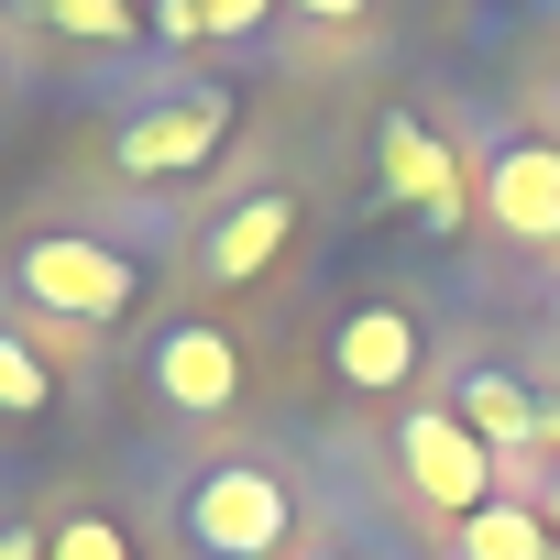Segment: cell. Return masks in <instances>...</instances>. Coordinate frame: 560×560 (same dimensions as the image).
I'll use <instances>...</instances> for the list:
<instances>
[{"mask_svg":"<svg viewBox=\"0 0 560 560\" xmlns=\"http://www.w3.org/2000/svg\"><path fill=\"white\" fill-rule=\"evenodd\" d=\"M23 23H45L56 45H100V56H121V45H154L143 0H23Z\"/></svg>","mask_w":560,"mask_h":560,"instance_id":"cell-11","label":"cell"},{"mask_svg":"<svg viewBox=\"0 0 560 560\" xmlns=\"http://www.w3.org/2000/svg\"><path fill=\"white\" fill-rule=\"evenodd\" d=\"M374 176H385V198H396V209H418L440 242L472 220V165H462L418 110H385V121H374Z\"/></svg>","mask_w":560,"mask_h":560,"instance_id":"cell-6","label":"cell"},{"mask_svg":"<svg viewBox=\"0 0 560 560\" xmlns=\"http://www.w3.org/2000/svg\"><path fill=\"white\" fill-rule=\"evenodd\" d=\"M176 538H187V560H287V538H298V483L275 472V462H209V472H187L176 483Z\"/></svg>","mask_w":560,"mask_h":560,"instance_id":"cell-1","label":"cell"},{"mask_svg":"<svg viewBox=\"0 0 560 560\" xmlns=\"http://www.w3.org/2000/svg\"><path fill=\"white\" fill-rule=\"evenodd\" d=\"M330 363H341V385H352V396H407V385H418V363H429V341H418V319H407V308L363 298V308L330 330Z\"/></svg>","mask_w":560,"mask_h":560,"instance_id":"cell-9","label":"cell"},{"mask_svg":"<svg viewBox=\"0 0 560 560\" xmlns=\"http://www.w3.org/2000/svg\"><path fill=\"white\" fill-rule=\"evenodd\" d=\"M56 396H67L56 352L23 341V330H0V418H56Z\"/></svg>","mask_w":560,"mask_h":560,"instance_id":"cell-13","label":"cell"},{"mask_svg":"<svg viewBox=\"0 0 560 560\" xmlns=\"http://www.w3.org/2000/svg\"><path fill=\"white\" fill-rule=\"evenodd\" d=\"M298 231H308L298 187H253V198H231V209H220V220L198 231V287H220V298L264 287V275L298 253Z\"/></svg>","mask_w":560,"mask_h":560,"instance_id":"cell-7","label":"cell"},{"mask_svg":"<svg viewBox=\"0 0 560 560\" xmlns=\"http://www.w3.org/2000/svg\"><path fill=\"white\" fill-rule=\"evenodd\" d=\"M472 209H483L505 242L560 253V143H549V132H494L483 165H472Z\"/></svg>","mask_w":560,"mask_h":560,"instance_id":"cell-5","label":"cell"},{"mask_svg":"<svg viewBox=\"0 0 560 560\" xmlns=\"http://www.w3.org/2000/svg\"><path fill=\"white\" fill-rule=\"evenodd\" d=\"M287 12H308V23H363V0H287Z\"/></svg>","mask_w":560,"mask_h":560,"instance_id":"cell-18","label":"cell"},{"mask_svg":"<svg viewBox=\"0 0 560 560\" xmlns=\"http://www.w3.org/2000/svg\"><path fill=\"white\" fill-rule=\"evenodd\" d=\"M231 100L220 89H176V100H154V110H132L121 132H110V165L121 176H143V187H165V176H187V165H209L220 143H231Z\"/></svg>","mask_w":560,"mask_h":560,"instance_id":"cell-8","label":"cell"},{"mask_svg":"<svg viewBox=\"0 0 560 560\" xmlns=\"http://www.w3.org/2000/svg\"><path fill=\"white\" fill-rule=\"evenodd\" d=\"M12 287L56 319V330H110V319H132L143 308V253H121V242H100V231H23L12 242Z\"/></svg>","mask_w":560,"mask_h":560,"instance_id":"cell-2","label":"cell"},{"mask_svg":"<svg viewBox=\"0 0 560 560\" xmlns=\"http://www.w3.org/2000/svg\"><path fill=\"white\" fill-rule=\"evenodd\" d=\"M462 560H560V538H549V516H538V505L494 494L483 516H462Z\"/></svg>","mask_w":560,"mask_h":560,"instance_id":"cell-12","label":"cell"},{"mask_svg":"<svg viewBox=\"0 0 560 560\" xmlns=\"http://www.w3.org/2000/svg\"><path fill=\"white\" fill-rule=\"evenodd\" d=\"M396 472H407V494L429 505V516H483L494 505V451L451 418V407H407L396 418Z\"/></svg>","mask_w":560,"mask_h":560,"instance_id":"cell-4","label":"cell"},{"mask_svg":"<svg viewBox=\"0 0 560 560\" xmlns=\"http://www.w3.org/2000/svg\"><path fill=\"white\" fill-rule=\"evenodd\" d=\"M143 23H154V45H209L198 34V0H143Z\"/></svg>","mask_w":560,"mask_h":560,"instance_id":"cell-16","label":"cell"},{"mask_svg":"<svg viewBox=\"0 0 560 560\" xmlns=\"http://www.w3.org/2000/svg\"><path fill=\"white\" fill-rule=\"evenodd\" d=\"M143 385H154L165 418H231L242 385H253V363H242V341L220 319H165L143 341Z\"/></svg>","mask_w":560,"mask_h":560,"instance_id":"cell-3","label":"cell"},{"mask_svg":"<svg viewBox=\"0 0 560 560\" xmlns=\"http://www.w3.org/2000/svg\"><path fill=\"white\" fill-rule=\"evenodd\" d=\"M0 560H45V527H23V516H0Z\"/></svg>","mask_w":560,"mask_h":560,"instance_id":"cell-17","label":"cell"},{"mask_svg":"<svg viewBox=\"0 0 560 560\" xmlns=\"http://www.w3.org/2000/svg\"><path fill=\"white\" fill-rule=\"evenodd\" d=\"M45 560H143V549H132V527H121V516L78 505V516H56V527H45Z\"/></svg>","mask_w":560,"mask_h":560,"instance_id":"cell-14","label":"cell"},{"mask_svg":"<svg viewBox=\"0 0 560 560\" xmlns=\"http://www.w3.org/2000/svg\"><path fill=\"white\" fill-rule=\"evenodd\" d=\"M538 516H549V538H560V472H549V494H538Z\"/></svg>","mask_w":560,"mask_h":560,"instance_id":"cell-19","label":"cell"},{"mask_svg":"<svg viewBox=\"0 0 560 560\" xmlns=\"http://www.w3.org/2000/svg\"><path fill=\"white\" fill-rule=\"evenodd\" d=\"M319 560H341V549H319Z\"/></svg>","mask_w":560,"mask_h":560,"instance_id":"cell-20","label":"cell"},{"mask_svg":"<svg viewBox=\"0 0 560 560\" xmlns=\"http://www.w3.org/2000/svg\"><path fill=\"white\" fill-rule=\"evenodd\" d=\"M275 12H287V0H198V34H209V45H253Z\"/></svg>","mask_w":560,"mask_h":560,"instance_id":"cell-15","label":"cell"},{"mask_svg":"<svg viewBox=\"0 0 560 560\" xmlns=\"http://www.w3.org/2000/svg\"><path fill=\"white\" fill-rule=\"evenodd\" d=\"M451 418H462V429H472V440H483L494 462L538 440V396H527L516 374H494V363H483V374H462V396H451Z\"/></svg>","mask_w":560,"mask_h":560,"instance_id":"cell-10","label":"cell"}]
</instances>
